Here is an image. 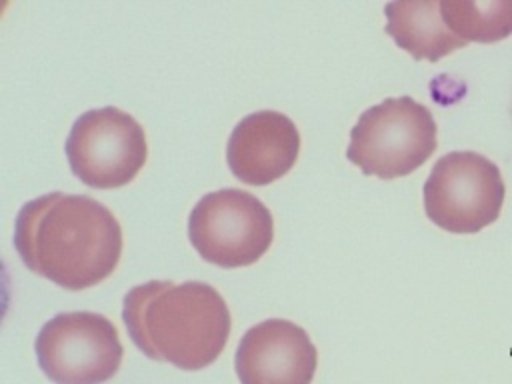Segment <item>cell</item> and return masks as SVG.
I'll return each instance as SVG.
<instances>
[{
	"mask_svg": "<svg viewBox=\"0 0 512 384\" xmlns=\"http://www.w3.org/2000/svg\"><path fill=\"white\" fill-rule=\"evenodd\" d=\"M14 246L32 272L62 288L82 290L112 274L122 252V230L102 202L50 192L20 208Z\"/></svg>",
	"mask_w": 512,
	"mask_h": 384,
	"instance_id": "cell-1",
	"label": "cell"
},
{
	"mask_svg": "<svg viewBox=\"0 0 512 384\" xmlns=\"http://www.w3.org/2000/svg\"><path fill=\"white\" fill-rule=\"evenodd\" d=\"M122 320L136 348L180 370L212 364L230 334L224 298L204 282L150 280L124 296Z\"/></svg>",
	"mask_w": 512,
	"mask_h": 384,
	"instance_id": "cell-2",
	"label": "cell"
},
{
	"mask_svg": "<svg viewBox=\"0 0 512 384\" xmlns=\"http://www.w3.org/2000/svg\"><path fill=\"white\" fill-rule=\"evenodd\" d=\"M436 148V124L408 96L386 98L364 110L350 130L346 158L364 174L398 178L416 170Z\"/></svg>",
	"mask_w": 512,
	"mask_h": 384,
	"instance_id": "cell-3",
	"label": "cell"
},
{
	"mask_svg": "<svg viewBox=\"0 0 512 384\" xmlns=\"http://www.w3.org/2000/svg\"><path fill=\"white\" fill-rule=\"evenodd\" d=\"M274 236L272 214L252 194L224 188L204 194L188 216L194 250L222 268L254 264Z\"/></svg>",
	"mask_w": 512,
	"mask_h": 384,
	"instance_id": "cell-4",
	"label": "cell"
},
{
	"mask_svg": "<svg viewBox=\"0 0 512 384\" xmlns=\"http://www.w3.org/2000/svg\"><path fill=\"white\" fill-rule=\"evenodd\" d=\"M36 360L54 384H102L122 362L114 324L96 312H62L36 336Z\"/></svg>",
	"mask_w": 512,
	"mask_h": 384,
	"instance_id": "cell-5",
	"label": "cell"
},
{
	"mask_svg": "<svg viewBox=\"0 0 512 384\" xmlns=\"http://www.w3.org/2000/svg\"><path fill=\"white\" fill-rule=\"evenodd\" d=\"M64 150L72 174L92 188L128 184L144 166L148 154L142 126L114 106L78 116Z\"/></svg>",
	"mask_w": 512,
	"mask_h": 384,
	"instance_id": "cell-6",
	"label": "cell"
},
{
	"mask_svg": "<svg viewBox=\"0 0 512 384\" xmlns=\"http://www.w3.org/2000/svg\"><path fill=\"white\" fill-rule=\"evenodd\" d=\"M504 198L498 168L476 152L442 156L426 184L424 208L428 218L450 232H476L490 224Z\"/></svg>",
	"mask_w": 512,
	"mask_h": 384,
	"instance_id": "cell-7",
	"label": "cell"
},
{
	"mask_svg": "<svg viewBox=\"0 0 512 384\" xmlns=\"http://www.w3.org/2000/svg\"><path fill=\"white\" fill-rule=\"evenodd\" d=\"M316 364L318 352L310 336L282 318L246 330L234 354L240 384H310Z\"/></svg>",
	"mask_w": 512,
	"mask_h": 384,
	"instance_id": "cell-8",
	"label": "cell"
},
{
	"mask_svg": "<svg viewBox=\"0 0 512 384\" xmlns=\"http://www.w3.org/2000/svg\"><path fill=\"white\" fill-rule=\"evenodd\" d=\"M300 134L296 124L274 110L242 118L226 146L230 172L244 184L264 186L284 176L296 162Z\"/></svg>",
	"mask_w": 512,
	"mask_h": 384,
	"instance_id": "cell-9",
	"label": "cell"
},
{
	"mask_svg": "<svg viewBox=\"0 0 512 384\" xmlns=\"http://www.w3.org/2000/svg\"><path fill=\"white\" fill-rule=\"evenodd\" d=\"M386 32L414 58L436 60L460 46L442 22L436 2H388Z\"/></svg>",
	"mask_w": 512,
	"mask_h": 384,
	"instance_id": "cell-10",
	"label": "cell"
}]
</instances>
